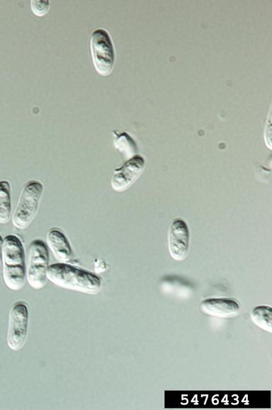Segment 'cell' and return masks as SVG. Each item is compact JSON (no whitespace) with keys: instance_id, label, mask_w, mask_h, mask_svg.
Segmentation results:
<instances>
[{"instance_id":"cell-10","label":"cell","mask_w":272,"mask_h":410,"mask_svg":"<svg viewBox=\"0 0 272 410\" xmlns=\"http://www.w3.org/2000/svg\"><path fill=\"white\" fill-rule=\"evenodd\" d=\"M46 244L55 259L60 263H68L73 257V251L68 239L57 227H52L47 231Z\"/></svg>"},{"instance_id":"cell-2","label":"cell","mask_w":272,"mask_h":410,"mask_svg":"<svg viewBox=\"0 0 272 410\" xmlns=\"http://www.w3.org/2000/svg\"><path fill=\"white\" fill-rule=\"evenodd\" d=\"M1 266L3 280L11 290H21L26 281V261L23 244L14 234L4 238Z\"/></svg>"},{"instance_id":"cell-6","label":"cell","mask_w":272,"mask_h":410,"mask_svg":"<svg viewBox=\"0 0 272 410\" xmlns=\"http://www.w3.org/2000/svg\"><path fill=\"white\" fill-rule=\"evenodd\" d=\"M28 322L27 303L24 301L13 303L8 314L6 334V343L11 350L18 351L24 346L28 337Z\"/></svg>"},{"instance_id":"cell-7","label":"cell","mask_w":272,"mask_h":410,"mask_svg":"<svg viewBox=\"0 0 272 410\" xmlns=\"http://www.w3.org/2000/svg\"><path fill=\"white\" fill-rule=\"evenodd\" d=\"M145 168V161L140 155L129 159L122 166L115 169L110 186L116 192L128 190L142 175Z\"/></svg>"},{"instance_id":"cell-3","label":"cell","mask_w":272,"mask_h":410,"mask_svg":"<svg viewBox=\"0 0 272 410\" xmlns=\"http://www.w3.org/2000/svg\"><path fill=\"white\" fill-rule=\"evenodd\" d=\"M44 191L42 182L30 180L23 186L16 207L11 216L13 227L26 229L35 218Z\"/></svg>"},{"instance_id":"cell-1","label":"cell","mask_w":272,"mask_h":410,"mask_svg":"<svg viewBox=\"0 0 272 410\" xmlns=\"http://www.w3.org/2000/svg\"><path fill=\"white\" fill-rule=\"evenodd\" d=\"M47 276L57 286L89 295L98 294L102 287L101 280L96 274L67 263L51 264Z\"/></svg>"},{"instance_id":"cell-15","label":"cell","mask_w":272,"mask_h":410,"mask_svg":"<svg viewBox=\"0 0 272 410\" xmlns=\"http://www.w3.org/2000/svg\"><path fill=\"white\" fill-rule=\"evenodd\" d=\"M3 244H4V238L0 234V267L1 266Z\"/></svg>"},{"instance_id":"cell-9","label":"cell","mask_w":272,"mask_h":410,"mask_svg":"<svg viewBox=\"0 0 272 410\" xmlns=\"http://www.w3.org/2000/svg\"><path fill=\"white\" fill-rule=\"evenodd\" d=\"M201 312L207 315L229 319L237 316L241 310L239 302L230 298H208L200 304Z\"/></svg>"},{"instance_id":"cell-13","label":"cell","mask_w":272,"mask_h":410,"mask_svg":"<svg viewBox=\"0 0 272 410\" xmlns=\"http://www.w3.org/2000/svg\"><path fill=\"white\" fill-rule=\"evenodd\" d=\"M115 135L113 142L115 148L126 158L130 159L135 156L137 145L134 139L125 132Z\"/></svg>"},{"instance_id":"cell-4","label":"cell","mask_w":272,"mask_h":410,"mask_svg":"<svg viewBox=\"0 0 272 410\" xmlns=\"http://www.w3.org/2000/svg\"><path fill=\"white\" fill-rule=\"evenodd\" d=\"M49 250L44 241L35 239L29 244L26 261V280L34 290L42 289L47 281Z\"/></svg>"},{"instance_id":"cell-11","label":"cell","mask_w":272,"mask_h":410,"mask_svg":"<svg viewBox=\"0 0 272 410\" xmlns=\"http://www.w3.org/2000/svg\"><path fill=\"white\" fill-rule=\"evenodd\" d=\"M11 219V185L7 180L0 181V224Z\"/></svg>"},{"instance_id":"cell-14","label":"cell","mask_w":272,"mask_h":410,"mask_svg":"<svg viewBox=\"0 0 272 410\" xmlns=\"http://www.w3.org/2000/svg\"><path fill=\"white\" fill-rule=\"evenodd\" d=\"M30 8L33 13L38 16L45 15L50 10L49 1H31Z\"/></svg>"},{"instance_id":"cell-12","label":"cell","mask_w":272,"mask_h":410,"mask_svg":"<svg viewBox=\"0 0 272 410\" xmlns=\"http://www.w3.org/2000/svg\"><path fill=\"white\" fill-rule=\"evenodd\" d=\"M253 323L261 329L272 332V309L269 306L261 305L254 307L250 314Z\"/></svg>"},{"instance_id":"cell-8","label":"cell","mask_w":272,"mask_h":410,"mask_svg":"<svg viewBox=\"0 0 272 410\" xmlns=\"http://www.w3.org/2000/svg\"><path fill=\"white\" fill-rule=\"evenodd\" d=\"M190 233L188 224L180 218L172 221L168 232V248L171 256L177 261L186 259L189 250Z\"/></svg>"},{"instance_id":"cell-5","label":"cell","mask_w":272,"mask_h":410,"mask_svg":"<svg viewBox=\"0 0 272 410\" xmlns=\"http://www.w3.org/2000/svg\"><path fill=\"white\" fill-rule=\"evenodd\" d=\"M90 50L96 71L103 76L109 75L114 67L115 49L107 30L99 28L91 33Z\"/></svg>"}]
</instances>
